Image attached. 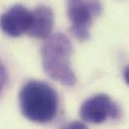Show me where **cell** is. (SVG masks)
<instances>
[{
    "mask_svg": "<svg viewBox=\"0 0 129 129\" xmlns=\"http://www.w3.org/2000/svg\"><path fill=\"white\" fill-rule=\"evenodd\" d=\"M73 46L69 37L62 33L49 34L41 47V61L45 74L52 80L68 87L77 83L71 67Z\"/></svg>",
    "mask_w": 129,
    "mask_h": 129,
    "instance_id": "cell-1",
    "label": "cell"
},
{
    "mask_svg": "<svg viewBox=\"0 0 129 129\" xmlns=\"http://www.w3.org/2000/svg\"><path fill=\"white\" fill-rule=\"evenodd\" d=\"M19 106L26 119L36 123H46L56 114L58 98L49 85L31 80L20 90Z\"/></svg>",
    "mask_w": 129,
    "mask_h": 129,
    "instance_id": "cell-2",
    "label": "cell"
},
{
    "mask_svg": "<svg viewBox=\"0 0 129 129\" xmlns=\"http://www.w3.org/2000/svg\"><path fill=\"white\" fill-rule=\"evenodd\" d=\"M67 9L74 36L81 41L89 39L94 18L103 12L102 2L100 0H67Z\"/></svg>",
    "mask_w": 129,
    "mask_h": 129,
    "instance_id": "cell-3",
    "label": "cell"
},
{
    "mask_svg": "<svg viewBox=\"0 0 129 129\" xmlns=\"http://www.w3.org/2000/svg\"><path fill=\"white\" fill-rule=\"evenodd\" d=\"M120 108L108 95L98 94L87 99L80 108V116L83 121L100 124L107 119L116 120L120 117Z\"/></svg>",
    "mask_w": 129,
    "mask_h": 129,
    "instance_id": "cell-4",
    "label": "cell"
},
{
    "mask_svg": "<svg viewBox=\"0 0 129 129\" xmlns=\"http://www.w3.org/2000/svg\"><path fill=\"white\" fill-rule=\"evenodd\" d=\"M30 19L31 11L21 4H16L1 14L0 28L5 34L18 37L27 31Z\"/></svg>",
    "mask_w": 129,
    "mask_h": 129,
    "instance_id": "cell-5",
    "label": "cell"
},
{
    "mask_svg": "<svg viewBox=\"0 0 129 129\" xmlns=\"http://www.w3.org/2000/svg\"><path fill=\"white\" fill-rule=\"evenodd\" d=\"M53 22L52 10L45 5H39L31 12V19L26 33L31 37L45 39L51 33Z\"/></svg>",
    "mask_w": 129,
    "mask_h": 129,
    "instance_id": "cell-6",
    "label": "cell"
},
{
    "mask_svg": "<svg viewBox=\"0 0 129 129\" xmlns=\"http://www.w3.org/2000/svg\"><path fill=\"white\" fill-rule=\"evenodd\" d=\"M6 83H7V71L4 63L0 60V95L4 90Z\"/></svg>",
    "mask_w": 129,
    "mask_h": 129,
    "instance_id": "cell-7",
    "label": "cell"
},
{
    "mask_svg": "<svg viewBox=\"0 0 129 129\" xmlns=\"http://www.w3.org/2000/svg\"><path fill=\"white\" fill-rule=\"evenodd\" d=\"M67 128H86V125L81 122H73V123H70L67 126Z\"/></svg>",
    "mask_w": 129,
    "mask_h": 129,
    "instance_id": "cell-8",
    "label": "cell"
},
{
    "mask_svg": "<svg viewBox=\"0 0 129 129\" xmlns=\"http://www.w3.org/2000/svg\"><path fill=\"white\" fill-rule=\"evenodd\" d=\"M124 80L128 84V80H129V69H128V67H126L125 70H124Z\"/></svg>",
    "mask_w": 129,
    "mask_h": 129,
    "instance_id": "cell-9",
    "label": "cell"
}]
</instances>
